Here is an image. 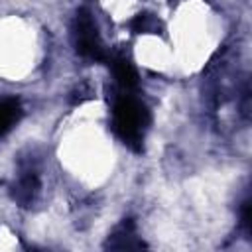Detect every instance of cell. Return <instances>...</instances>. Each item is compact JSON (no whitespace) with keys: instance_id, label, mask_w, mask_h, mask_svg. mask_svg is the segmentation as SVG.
I'll return each mask as SVG.
<instances>
[{"instance_id":"obj_1","label":"cell","mask_w":252,"mask_h":252,"mask_svg":"<svg viewBox=\"0 0 252 252\" xmlns=\"http://www.w3.org/2000/svg\"><path fill=\"white\" fill-rule=\"evenodd\" d=\"M112 118H114V130L120 136V140L134 152L142 150V140H144V128L150 120L146 106L134 98V96H118L112 108Z\"/></svg>"},{"instance_id":"obj_2","label":"cell","mask_w":252,"mask_h":252,"mask_svg":"<svg viewBox=\"0 0 252 252\" xmlns=\"http://www.w3.org/2000/svg\"><path fill=\"white\" fill-rule=\"evenodd\" d=\"M75 45H77V51L87 59H94V61L104 59V47H102L96 24L89 14V10L85 8L79 10L75 18Z\"/></svg>"},{"instance_id":"obj_3","label":"cell","mask_w":252,"mask_h":252,"mask_svg":"<svg viewBox=\"0 0 252 252\" xmlns=\"http://www.w3.org/2000/svg\"><path fill=\"white\" fill-rule=\"evenodd\" d=\"M112 71L116 81L124 87V89H134L138 85V73L134 69V65L126 59V57H116L112 61Z\"/></svg>"},{"instance_id":"obj_4","label":"cell","mask_w":252,"mask_h":252,"mask_svg":"<svg viewBox=\"0 0 252 252\" xmlns=\"http://www.w3.org/2000/svg\"><path fill=\"white\" fill-rule=\"evenodd\" d=\"M20 102L16 98H2L0 100V136L6 134L20 118Z\"/></svg>"},{"instance_id":"obj_5","label":"cell","mask_w":252,"mask_h":252,"mask_svg":"<svg viewBox=\"0 0 252 252\" xmlns=\"http://www.w3.org/2000/svg\"><path fill=\"white\" fill-rule=\"evenodd\" d=\"M242 222H244L246 226H250V203H248V201L242 205Z\"/></svg>"}]
</instances>
